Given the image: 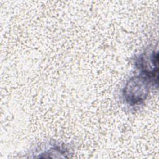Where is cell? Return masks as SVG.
Returning a JSON list of instances; mask_svg holds the SVG:
<instances>
[{
  "mask_svg": "<svg viewBox=\"0 0 159 159\" xmlns=\"http://www.w3.org/2000/svg\"><path fill=\"white\" fill-rule=\"evenodd\" d=\"M151 85L150 81L142 75L131 78L123 89L124 99L132 106L142 104L148 96Z\"/></svg>",
  "mask_w": 159,
  "mask_h": 159,
  "instance_id": "1",
  "label": "cell"
},
{
  "mask_svg": "<svg viewBox=\"0 0 159 159\" xmlns=\"http://www.w3.org/2000/svg\"><path fill=\"white\" fill-rule=\"evenodd\" d=\"M158 52L154 50L146 51L135 60V65L152 85H158Z\"/></svg>",
  "mask_w": 159,
  "mask_h": 159,
  "instance_id": "2",
  "label": "cell"
}]
</instances>
